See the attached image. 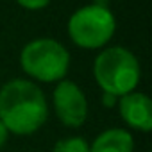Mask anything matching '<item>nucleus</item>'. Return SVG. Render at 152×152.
Listing matches in <instances>:
<instances>
[{
	"instance_id": "obj_1",
	"label": "nucleus",
	"mask_w": 152,
	"mask_h": 152,
	"mask_svg": "<svg viewBox=\"0 0 152 152\" xmlns=\"http://www.w3.org/2000/svg\"><path fill=\"white\" fill-rule=\"evenodd\" d=\"M48 107L43 91L31 81L15 79L0 90V122L7 132L32 134L47 120Z\"/></svg>"
},
{
	"instance_id": "obj_2",
	"label": "nucleus",
	"mask_w": 152,
	"mask_h": 152,
	"mask_svg": "<svg viewBox=\"0 0 152 152\" xmlns=\"http://www.w3.org/2000/svg\"><path fill=\"white\" fill-rule=\"evenodd\" d=\"M93 73L104 93L124 97L140 83V63L127 48L109 47L97 56Z\"/></svg>"
},
{
	"instance_id": "obj_3",
	"label": "nucleus",
	"mask_w": 152,
	"mask_h": 152,
	"mask_svg": "<svg viewBox=\"0 0 152 152\" xmlns=\"http://www.w3.org/2000/svg\"><path fill=\"white\" fill-rule=\"evenodd\" d=\"M20 64L31 77L54 83L61 81L70 66V54L66 48L50 38H39L27 43L20 54Z\"/></svg>"
},
{
	"instance_id": "obj_4",
	"label": "nucleus",
	"mask_w": 152,
	"mask_h": 152,
	"mask_svg": "<svg viewBox=\"0 0 152 152\" xmlns=\"http://www.w3.org/2000/svg\"><path fill=\"white\" fill-rule=\"evenodd\" d=\"M115 29V16L102 4H90L77 9L68 22V34L72 41L83 48L104 47L113 38Z\"/></svg>"
},
{
	"instance_id": "obj_5",
	"label": "nucleus",
	"mask_w": 152,
	"mask_h": 152,
	"mask_svg": "<svg viewBox=\"0 0 152 152\" xmlns=\"http://www.w3.org/2000/svg\"><path fill=\"white\" fill-rule=\"evenodd\" d=\"M54 107L59 120L68 127H79L88 115V102L83 90L72 83L61 81L54 90Z\"/></svg>"
},
{
	"instance_id": "obj_6",
	"label": "nucleus",
	"mask_w": 152,
	"mask_h": 152,
	"mask_svg": "<svg viewBox=\"0 0 152 152\" xmlns=\"http://www.w3.org/2000/svg\"><path fill=\"white\" fill-rule=\"evenodd\" d=\"M122 118L134 129L150 131L152 129V102L147 95L131 91L118 100Z\"/></svg>"
},
{
	"instance_id": "obj_7",
	"label": "nucleus",
	"mask_w": 152,
	"mask_h": 152,
	"mask_svg": "<svg viewBox=\"0 0 152 152\" xmlns=\"http://www.w3.org/2000/svg\"><path fill=\"white\" fill-rule=\"evenodd\" d=\"M132 136L124 129H107L90 145V152H132Z\"/></svg>"
},
{
	"instance_id": "obj_8",
	"label": "nucleus",
	"mask_w": 152,
	"mask_h": 152,
	"mask_svg": "<svg viewBox=\"0 0 152 152\" xmlns=\"http://www.w3.org/2000/svg\"><path fill=\"white\" fill-rule=\"evenodd\" d=\"M54 152H90V145L84 138H66L56 143Z\"/></svg>"
},
{
	"instance_id": "obj_9",
	"label": "nucleus",
	"mask_w": 152,
	"mask_h": 152,
	"mask_svg": "<svg viewBox=\"0 0 152 152\" xmlns=\"http://www.w3.org/2000/svg\"><path fill=\"white\" fill-rule=\"evenodd\" d=\"M16 2H18L22 7L29 9V11H38V9L47 7V6L50 4V0H16Z\"/></svg>"
},
{
	"instance_id": "obj_10",
	"label": "nucleus",
	"mask_w": 152,
	"mask_h": 152,
	"mask_svg": "<svg viewBox=\"0 0 152 152\" xmlns=\"http://www.w3.org/2000/svg\"><path fill=\"white\" fill-rule=\"evenodd\" d=\"M6 140H7V129L4 127V124H2V122H0V148L4 147Z\"/></svg>"
},
{
	"instance_id": "obj_11",
	"label": "nucleus",
	"mask_w": 152,
	"mask_h": 152,
	"mask_svg": "<svg viewBox=\"0 0 152 152\" xmlns=\"http://www.w3.org/2000/svg\"><path fill=\"white\" fill-rule=\"evenodd\" d=\"M115 95H109V93H104V106H113L115 104Z\"/></svg>"
}]
</instances>
